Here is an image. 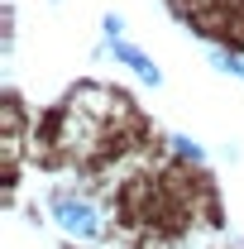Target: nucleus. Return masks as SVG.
<instances>
[{
    "instance_id": "f257e3e1",
    "label": "nucleus",
    "mask_w": 244,
    "mask_h": 249,
    "mask_svg": "<svg viewBox=\"0 0 244 249\" xmlns=\"http://www.w3.org/2000/svg\"><path fill=\"white\" fill-rule=\"evenodd\" d=\"M53 216H58V225L67 230V235H77V240H96V235H101L96 211L82 201V196H72V192H58V196H53Z\"/></svg>"
},
{
    "instance_id": "f03ea898",
    "label": "nucleus",
    "mask_w": 244,
    "mask_h": 249,
    "mask_svg": "<svg viewBox=\"0 0 244 249\" xmlns=\"http://www.w3.org/2000/svg\"><path fill=\"white\" fill-rule=\"evenodd\" d=\"M110 53H115V58H120V62H129V67H134V72H139L144 82H158V67H153V62L144 58V53H134L129 43H110Z\"/></svg>"
}]
</instances>
